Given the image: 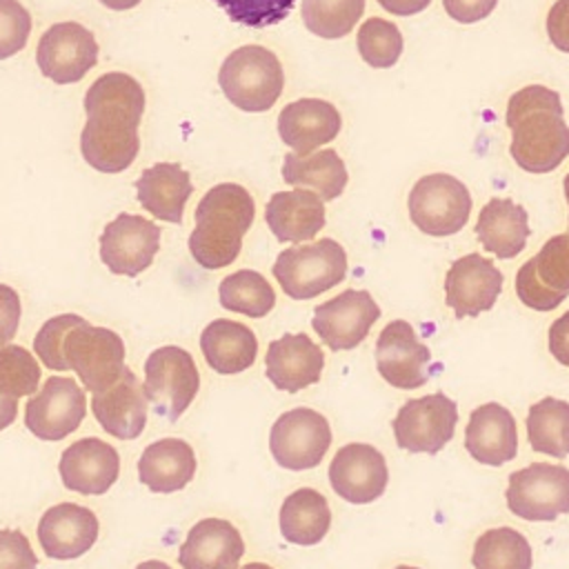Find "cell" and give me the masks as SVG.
Returning a JSON list of instances; mask_svg holds the SVG:
<instances>
[{
  "mask_svg": "<svg viewBox=\"0 0 569 569\" xmlns=\"http://www.w3.org/2000/svg\"><path fill=\"white\" fill-rule=\"evenodd\" d=\"M142 84L122 71L98 76L84 93L87 122L80 131V153L102 173H120L140 151V120L144 113Z\"/></svg>",
  "mask_w": 569,
  "mask_h": 569,
  "instance_id": "1",
  "label": "cell"
},
{
  "mask_svg": "<svg viewBox=\"0 0 569 569\" xmlns=\"http://www.w3.org/2000/svg\"><path fill=\"white\" fill-rule=\"evenodd\" d=\"M38 360L51 371H76L91 393L104 391L124 371V342L107 327H93L78 313L49 318L33 338Z\"/></svg>",
  "mask_w": 569,
  "mask_h": 569,
  "instance_id": "2",
  "label": "cell"
},
{
  "mask_svg": "<svg viewBox=\"0 0 569 569\" xmlns=\"http://www.w3.org/2000/svg\"><path fill=\"white\" fill-rule=\"evenodd\" d=\"M558 91L529 84L507 102V127L511 129L509 153L529 173H549L569 156V124Z\"/></svg>",
  "mask_w": 569,
  "mask_h": 569,
  "instance_id": "3",
  "label": "cell"
},
{
  "mask_svg": "<svg viewBox=\"0 0 569 569\" xmlns=\"http://www.w3.org/2000/svg\"><path fill=\"white\" fill-rule=\"evenodd\" d=\"M253 216V198L242 184L220 182L211 187L193 211L196 227L189 236L191 258L211 271L236 262Z\"/></svg>",
  "mask_w": 569,
  "mask_h": 569,
  "instance_id": "4",
  "label": "cell"
},
{
  "mask_svg": "<svg viewBox=\"0 0 569 569\" xmlns=\"http://www.w3.org/2000/svg\"><path fill=\"white\" fill-rule=\"evenodd\" d=\"M218 84L224 98L240 111H269L284 87L282 62L267 47L242 44L222 60Z\"/></svg>",
  "mask_w": 569,
  "mask_h": 569,
  "instance_id": "5",
  "label": "cell"
},
{
  "mask_svg": "<svg viewBox=\"0 0 569 569\" xmlns=\"http://www.w3.org/2000/svg\"><path fill=\"white\" fill-rule=\"evenodd\" d=\"M271 273L289 298L311 300L345 280L347 251L333 238L293 244L278 253Z\"/></svg>",
  "mask_w": 569,
  "mask_h": 569,
  "instance_id": "6",
  "label": "cell"
},
{
  "mask_svg": "<svg viewBox=\"0 0 569 569\" xmlns=\"http://www.w3.org/2000/svg\"><path fill=\"white\" fill-rule=\"evenodd\" d=\"M142 387L153 413L176 422L200 389V373L193 356L176 345L153 349L144 360Z\"/></svg>",
  "mask_w": 569,
  "mask_h": 569,
  "instance_id": "7",
  "label": "cell"
},
{
  "mask_svg": "<svg viewBox=\"0 0 569 569\" xmlns=\"http://www.w3.org/2000/svg\"><path fill=\"white\" fill-rule=\"evenodd\" d=\"M407 209L411 222L427 236L445 238L458 233L471 213V193L462 180L449 173H429L416 180Z\"/></svg>",
  "mask_w": 569,
  "mask_h": 569,
  "instance_id": "8",
  "label": "cell"
},
{
  "mask_svg": "<svg viewBox=\"0 0 569 569\" xmlns=\"http://www.w3.org/2000/svg\"><path fill=\"white\" fill-rule=\"evenodd\" d=\"M331 445L329 420L309 407H296L276 418L269 431V451L282 469L307 471L322 462Z\"/></svg>",
  "mask_w": 569,
  "mask_h": 569,
  "instance_id": "9",
  "label": "cell"
},
{
  "mask_svg": "<svg viewBox=\"0 0 569 569\" xmlns=\"http://www.w3.org/2000/svg\"><path fill=\"white\" fill-rule=\"evenodd\" d=\"M505 498L513 516L531 522L569 513V469L551 462L522 467L509 476Z\"/></svg>",
  "mask_w": 569,
  "mask_h": 569,
  "instance_id": "10",
  "label": "cell"
},
{
  "mask_svg": "<svg viewBox=\"0 0 569 569\" xmlns=\"http://www.w3.org/2000/svg\"><path fill=\"white\" fill-rule=\"evenodd\" d=\"M458 407L445 393L407 400L391 427L396 445L409 453H438L456 431Z\"/></svg>",
  "mask_w": 569,
  "mask_h": 569,
  "instance_id": "11",
  "label": "cell"
},
{
  "mask_svg": "<svg viewBox=\"0 0 569 569\" xmlns=\"http://www.w3.org/2000/svg\"><path fill=\"white\" fill-rule=\"evenodd\" d=\"M98 40L80 22L51 24L38 40L36 62L44 78L56 84H73L98 64Z\"/></svg>",
  "mask_w": 569,
  "mask_h": 569,
  "instance_id": "12",
  "label": "cell"
},
{
  "mask_svg": "<svg viewBox=\"0 0 569 569\" xmlns=\"http://www.w3.org/2000/svg\"><path fill=\"white\" fill-rule=\"evenodd\" d=\"M87 416L84 389L69 376H49L38 393L27 400L24 427L40 440L71 436Z\"/></svg>",
  "mask_w": 569,
  "mask_h": 569,
  "instance_id": "13",
  "label": "cell"
},
{
  "mask_svg": "<svg viewBox=\"0 0 569 569\" xmlns=\"http://www.w3.org/2000/svg\"><path fill=\"white\" fill-rule=\"evenodd\" d=\"M98 247L100 260L111 273L136 278L151 267L160 249V227L144 216L118 213L104 224Z\"/></svg>",
  "mask_w": 569,
  "mask_h": 569,
  "instance_id": "14",
  "label": "cell"
},
{
  "mask_svg": "<svg viewBox=\"0 0 569 569\" xmlns=\"http://www.w3.org/2000/svg\"><path fill=\"white\" fill-rule=\"evenodd\" d=\"M518 300L533 311L556 309L569 293V236L549 238L516 273Z\"/></svg>",
  "mask_w": 569,
  "mask_h": 569,
  "instance_id": "15",
  "label": "cell"
},
{
  "mask_svg": "<svg viewBox=\"0 0 569 569\" xmlns=\"http://www.w3.org/2000/svg\"><path fill=\"white\" fill-rule=\"evenodd\" d=\"M380 318V307L365 289H347L313 309L311 327L331 351L358 347L373 322Z\"/></svg>",
  "mask_w": 569,
  "mask_h": 569,
  "instance_id": "16",
  "label": "cell"
},
{
  "mask_svg": "<svg viewBox=\"0 0 569 569\" xmlns=\"http://www.w3.org/2000/svg\"><path fill=\"white\" fill-rule=\"evenodd\" d=\"M331 489L351 505L378 500L389 482L385 456L367 442H349L340 447L329 462Z\"/></svg>",
  "mask_w": 569,
  "mask_h": 569,
  "instance_id": "17",
  "label": "cell"
},
{
  "mask_svg": "<svg viewBox=\"0 0 569 569\" xmlns=\"http://www.w3.org/2000/svg\"><path fill=\"white\" fill-rule=\"evenodd\" d=\"M505 276L493 260L480 253L456 258L445 276V302L456 318H471L489 311L500 291Z\"/></svg>",
  "mask_w": 569,
  "mask_h": 569,
  "instance_id": "18",
  "label": "cell"
},
{
  "mask_svg": "<svg viewBox=\"0 0 569 569\" xmlns=\"http://www.w3.org/2000/svg\"><path fill=\"white\" fill-rule=\"evenodd\" d=\"M64 489L82 496L107 493L120 476V453L113 445L89 436L71 442L58 462Z\"/></svg>",
  "mask_w": 569,
  "mask_h": 569,
  "instance_id": "19",
  "label": "cell"
},
{
  "mask_svg": "<svg viewBox=\"0 0 569 569\" xmlns=\"http://www.w3.org/2000/svg\"><path fill=\"white\" fill-rule=\"evenodd\" d=\"M431 351L407 320H391L376 340L378 373L396 389H418L427 382L425 367Z\"/></svg>",
  "mask_w": 569,
  "mask_h": 569,
  "instance_id": "20",
  "label": "cell"
},
{
  "mask_svg": "<svg viewBox=\"0 0 569 569\" xmlns=\"http://www.w3.org/2000/svg\"><path fill=\"white\" fill-rule=\"evenodd\" d=\"M36 533L47 558L73 560L96 545L100 522L89 507L58 502L40 516Z\"/></svg>",
  "mask_w": 569,
  "mask_h": 569,
  "instance_id": "21",
  "label": "cell"
},
{
  "mask_svg": "<svg viewBox=\"0 0 569 569\" xmlns=\"http://www.w3.org/2000/svg\"><path fill=\"white\" fill-rule=\"evenodd\" d=\"M325 351L305 331L284 333L271 340L264 353V373L280 391L298 393L320 382Z\"/></svg>",
  "mask_w": 569,
  "mask_h": 569,
  "instance_id": "22",
  "label": "cell"
},
{
  "mask_svg": "<svg viewBox=\"0 0 569 569\" xmlns=\"http://www.w3.org/2000/svg\"><path fill=\"white\" fill-rule=\"evenodd\" d=\"M147 407L144 387L129 367L104 391L91 393V411L98 425L118 440H133L144 431Z\"/></svg>",
  "mask_w": 569,
  "mask_h": 569,
  "instance_id": "23",
  "label": "cell"
},
{
  "mask_svg": "<svg viewBox=\"0 0 569 569\" xmlns=\"http://www.w3.org/2000/svg\"><path fill=\"white\" fill-rule=\"evenodd\" d=\"M244 556V540L236 525L224 518H202L180 545L182 569H238Z\"/></svg>",
  "mask_w": 569,
  "mask_h": 569,
  "instance_id": "24",
  "label": "cell"
},
{
  "mask_svg": "<svg viewBox=\"0 0 569 569\" xmlns=\"http://www.w3.org/2000/svg\"><path fill=\"white\" fill-rule=\"evenodd\" d=\"M340 111L322 98L293 100L278 116L280 140L298 156H307L331 142L340 133Z\"/></svg>",
  "mask_w": 569,
  "mask_h": 569,
  "instance_id": "25",
  "label": "cell"
},
{
  "mask_svg": "<svg viewBox=\"0 0 569 569\" xmlns=\"http://www.w3.org/2000/svg\"><path fill=\"white\" fill-rule=\"evenodd\" d=\"M467 453L489 467H500L518 453V427L511 411L498 402H485L469 416L465 429Z\"/></svg>",
  "mask_w": 569,
  "mask_h": 569,
  "instance_id": "26",
  "label": "cell"
},
{
  "mask_svg": "<svg viewBox=\"0 0 569 569\" xmlns=\"http://www.w3.org/2000/svg\"><path fill=\"white\" fill-rule=\"evenodd\" d=\"M264 222L278 242L313 240L325 227V200L305 187L278 191L264 204Z\"/></svg>",
  "mask_w": 569,
  "mask_h": 569,
  "instance_id": "27",
  "label": "cell"
},
{
  "mask_svg": "<svg viewBox=\"0 0 569 569\" xmlns=\"http://www.w3.org/2000/svg\"><path fill=\"white\" fill-rule=\"evenodd\" d=\"M136 193L140 207L153 218L180 224L193 182L180 162H156L136 180Z\"/></svg>",
  "mask_w": 569,
  "mask_h": 569,
  "instance_id": "28",
  "label": "cell"
},
{
  "mask_svg": "<svg viewBox=\"0 0 569 569\" xmlns=\"http://www.w3.org/2000/svg\"><path fill=\"white\" fill-rule=\"evenodd\" d=\"M196 467V453L187 440L160 438L142 449L138 478L153 493H173L193 480Z\"/></svg>",
  "mask_w": 569,
  "mask_h": 569,
  "instance_id": "29",
  "label": "cell"
},
{
  "mask_svg": "<svg viewBox=\"0 0 569 569\" xmlns=\"http://www.w3.org/2000/svg\"><path fill=\"white\" fill-rule=\"evenodd\" d=\"M200 351L216 373L233 376L256 362L258 338L251 327L242 322L216 318L200 333Z\"/></svg>",
  "mask_w": 569,
  "mask_h": 569,
  "instance_id": "30",
  "label": "cell"
},
{
  "mask_svg": "<svg viewBox=\"0 0 569 569\" xmlns=\"http://www.w3.org/2000/svg\"><path fill=\"white\" fill-rule=\"evenodd\" d=\"M529 233L527 209L511 198H491L476 220L480 244L502 260L516 258L525 249Z\"/></svg>",
  "mask_w": 569,
  "mask_h": 569,
  "instance_id": "31",
  "label": "cell"
},
{
  "mask_svg": "<svg viewBox=\"0 0 569 569\" xmlns=\"http://www.w3.org/2000/svg\"><path fill=\"white\" fill-rule=\"evenodd\" d=\"M278 525L287 542L300 547L318 545L331 527L329 502L311 487L293 489L280 505Z\"/></svg>",
  "mask_w": 569,
  "mask_h": 569,
  "instance_id": "32",
  "label": "cell"
},
{
  "mask_svg": "<svg viewBox=\"0 0 569 569\" xmlns=\"http://www.w3.org/2000/svg\"><path fill=\"white\" fill-rule=\"evenodd\" d=\"M282 180L289 187L311 189L322 200H336L345 191L349 173L336 149H316L307 156L289 151L282 158Z\"/></svg>",
  "mask_w": 569,
  "mask_h": 569,
  "instance_id": "33",
  "label": "cell"
},
{
  "mask_svg": "<svg viewBox=\"0 0 569 569\" xmlns=\"http://www.w3.org/2000/svg\"><path fill=\"white\" fill-rule=\"evenodd\" d=\"M527 436L538 453L569 456V402L551 396L533 402L527 413Z\"/></svg>",
  "mask_w": 569,
  "mask_h": 569,
  "instance_id": "34",
  "label": "cell"
},
{
  "mask_svg": "<svg viewBox=\"0 0 569 569\" xmlns=\"http://www.w3.org/2000/svg\"><path fill=\"white\" fill-rule=\"evenodd\" d=\"M218 300L227 311L247 318H264L276 307V291L262 273L240 269L220 280Z\"/></svg>",
  "mask_w": 569,
  "mask_h": 569,
  "instance_id": "35",
  "label": "cell"
},
{
  "mask_svg": "<svg viewBox=\"0 0 569 569\" xmlns=\"http://www.w3.org/2000/svg\"><path fill=\"white\" fill-rule=\"evenodd\" d=\"M473 569H531L527 538L511 527H493L478 536L471 553Z\"/></svg>",
  "mask_w": 569,
  "mask_h": 569,
  "instance_id": "36",
  "label": "cell"
},
{
  "mask_svg": "<svg viewBox=\"0 0 569 569\" xmlns=\"http://www.w3.org/2000/svg\"><path fill=\"white\" fill-rule=\"evenodd\" d=\"M365 13V0H300L305 27L325 40H338L351 33Z\"/></svg>",
  "mask_w": 569,
  "mask_h": 569,
  "instance_id": "37",
  "label": "cell"
},
{
  "mask_svg": "<svg viewBox=\"0 0 569 569\" xmlns=\"http://www.w3.org/2000/svg\"><path fill=\"white\" fill-rule=\"evenodd\" d=\"M360 58L373 69H389L400 60L405 40L396 22L387 18H367L356 36Z\"/></svg>",
  "mask_w": 569,
  "mask_h": 569,
  "instance_id": "38",
  "label": "cell"
},
{
  "mask_svg": "<svg viewBox=\"0 0 569 569\" xmlns=\"http://www.w3.org/2000/svg\"><path fill=\"white\" fill-rule=\"evenodd\" d=\"M42 369L33 353L20 345L0 347V391L11 398L38 393Z\"/></svg>",
  "mask_w": 569,
  "mask_h": 569,
  "instance_id": "39",
  "label": "cell"
},
{
  "mask_svg": "<svg viewBox=\"0 0 569 569\" xmlns=\"http://www.w3.org/2000/svg\"><path fill=\"white\" fill-rule=\"evenodd\" d=\"M233 22L262 29L282 22L296 0H213Z\"/></svg>",
  "mask_w": 569,
  "mask_h": 569,
  "instance_id": "40",
  "label": "cell"
},
{
  "mask_svg": "<svg viewBox=\"0 0 569 569\" xmlns=\"http://www.w3.org/2000/svg\"><path fill=\"white\" fill-rule=\"evenodd\" d=\"M31 13L20 0H0V60L20 53L31 33Z\"/></svg>",
  "mask_w": 569,
  "mask_h": 569,
  "instance_id": "41",
  "label": "cell"
},
{
  "mask_svg": "<svg viewBox=\"0 0 569 569\" xmlns=\"http://www.w3.org/2000/svg\"><path fill=\"white\" fill-rule=\"evenodd\" d=\"M38 556L20 529H0V569H36Z\"/></svg>",
  "mask_w": 569,
  "mask_h": 569,
  "instance_id": "42",
  "label": "cell"
},
{
  "mask_svg": "<svg viewBox=\"0 0 569 569\" xmlns=\"http://www.w3.org/2000/svg\"><path fill=\"white\" fill-rule=\"evenodd\" d=\"M20 316H22V305H20L18 291L0 282V347L9 345L18 333Z\"/></svg>",
  "mask_w": 569,
  "mask_h": 569,
  "instance_id": "43",
  "label": "cell"
},
{
  "mask_svg": "<svg viewBox=\"0 0 569 569\" xmlns=\"http://www.w3.org/2000/svg\"><path fill=\"white\" fill-rule=\"evenodd\" d=\"M496 4L498 0H442L447 16L460 24L485 20L496 9Z\"/></svg>",
  "mask_w": 569,
  "mask_h": 569,
  "instance_id": "44",
  "label": "cell"
},
{
  "mask_svg": "<svg viewBox=\"0 0 569 569\" xmlns=\"http://www.w3.org/2000/svg\"><path fill=\"white\" fill-rule=\"evenodd\" d=\"M547 36L558 51L569 53V0H556L547 13Z\"/></svg>",
  "mask_w": 569,
  "mask_h": 569,
  "instance_id": "45",
  "label": "cell"
},
{
  "mask_svg": "<svg viewBox=\"0 0 569 569\" xmlns=\"http://www.w3.org/2000/svg\"><path fill=\"white\" fill-rule=\"evenodd\" d=\"M547 340H549V351H551V356H553L560 365L569 367V311H565L558 320L551 322Z\"/></svg>",
  "mask_w": 569,
  "mask_h": 569,
  "instance_id": "46",
  "label": "cell"
},
{
  "mask_svg": "<svg viewBox=\"0 0 569 569\" xmlns=\"http://www.w3.org/2000/svg\"><path fill=\"white\" fill-rule=\"evenodd\" d=\"M391 16H413L429 7L431 0H376Z\"/></svg>",
  "mask_w": 569,
  "mask_h": 569,
  "instance_id": "47",
  "label": "cell"
},
{
  "mask_svg": "<svg viewBox=\"0 0 569 569\" xmlns=\"http://www.w3.org/2000/svg\"><path fill=\"white\" fill-rule=\"evenodd\" d=\"M18 416V398H11L0 391V431L7 429Z\"/></svg>",
  "mask_w": 569,
  "mask_h": 569,
  "instance_id": "48",
  "label": "cell"
},
{
  "mask_svg": "<svg viewBox=\"0 0 569 569\" xmlns=\"http://www.w3.org/2000/svg\"><path fill=\"white\" fill-rule=\"evenodd\" d=\"M98 2L104 4L107 9H113V11H127V9L138 7L142 0H98Z\"/></svg>",
  "mask_w": 569,
  "mask_h": 569,
  "instance_id": "49",
  "label": "cell"
},
{
  "mask_svg": "<svg viewBox=\"0 0 569 569\" xmlns=\"http://www.w3.org/2000/svg\"><path fill=\"white\" fill-rule=\"evenodd\" d=\"M136 569H171L167 562H162V560H142L140 565H136Z\"/></svg>",
  "mask_w": 569,
  "mask_h": 569,
  "instance_id": "50",
  "label": "cell"
},
{
  "mask_svg": "<svg viewBox=\"0 0 569 569\" xmlns=\"http://www.w3.org/2000/svg\"><path fill=\"white\" fill-rule=\"evenodd\" d=\"M240 569H273L271 565H264V562H247V565H242Z\"/></svg>",
  "mask_w": 569,
  "mask_h": 569,
  "instance_id": "51",
  "label": "cell"
},
{
  "mask_svg": "<svg viewBox=\"0 0 569 569\" xmlns=\"http://www.w3.org/2000/svg\"><path fill=\"white\" fill-rule=\"evenodd\" d=\"M562 187H565V200H567V204H569V173L565 176V182H562ZM567 236H569V227H567Z\"/></svg>",
  "mask_w": 569,
  "mask_h": 569,
  "instance_id": "52",
  "label": "cell"
},
{
  "mask_svg": "<svg viewBox=\"0 0 569 569\" xmlns=\"http://www.w3.org/2000/svg\"><path fill=\"white\" fill-rule=\"evenodd\" d=\"M396 569H420V567H411V565H398Z\"/></svg>",
  "mask_w": 569,
  "mask_h": 569,
  "instance_id": "53",
  "label": "cell"
}]
</instances>
